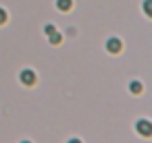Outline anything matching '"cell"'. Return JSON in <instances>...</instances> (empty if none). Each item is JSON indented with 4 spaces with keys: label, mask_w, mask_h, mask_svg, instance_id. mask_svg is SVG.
<instances>
[{
    "label": "cell",
    "mask_w": 152,
    "mask_h": 143,
    "mask_svg": "<svg viewBox=\"0 0 152 143\" xmlns=\"http://www.w3.org/2000/svg\"><path fill=\"white\" fill-rule=\"evenodd\" d=\"M106 48H108V52L117 54V52L121 50V42H119L117 38H110V40H108V44H106Z\"/></svg>",
    "instance_id": "1"
},
{
    "label": "cell",
    "mask_w": 152,
    "mask_h": 143,
    "mask_svg": "<svg viewBox=\"0 0 152 143\" xmlns=\"http://www.w3.org/2000/svg\"><path fill=\"white\" fill-rule=\"evenodd\" d=\"M71 4H73V0H56V6H58L61 11H69Z\"/></svg>",
    "instance_id": "2"
},
{
    "label": "cell",
    "mask_w": 152,
    "mask_h": 143,
    "mask_svg": "<svg viewBox=\"0 0 152 143\" xmlns=\"http://www.w3.org/2000/svg\"><path fill=\"white\" fill-rule=\"evenodd\" d=\"M21 79H23V81H25V83L29 85V83H34V81H36V75H34L31 71H25V73L21 75Z\"/></svg>",
    "instance_id": "3"
},
{
    "label": "cell",
    "mask_w": 152,
    "mask_h": 143,
    "mask_svg": "<svg viewBox=\"0 0 152 143\" xmlns=\"http://www.w3.org/2000/svg\"><path fill=\"white\" fill-rule=\"evenodd\" d=\"M137 126H140V131L144 133V137H148V133H150V124H148V122H140Z\"/></svg>",
    "instance_id": "4"
},
{
    "label": "cell",
    "mask_w": 152,
    "mask_h": 143,
    "mask_svg": "<svg viewBox=\"0 0 152 143\" xmlns=\"http://www.w3.org/2000/svg\"><path fill=\"white\" fill-rule=\"evenodd\" d=\"M48 38H50V42H54V44H58V42H61V35H58L56 31H52V33H50Z\"/></svg>",
    "instance_id": "5"
},
{
    "label": "cell",
    "mask_w": 152,
    "mask_h": 143,
    "mask_svg": "<svg viewBox=\"0 0 152 143\" xmlns=\"http://www.w3.org/2000/svg\"><path fill=\"white\" fill-rule=\"evenodd\" d=\"M7 21V11H2V9H0V25H2Z\"/></svg>",
    "instance_id": "6"
},
{
    "label": "cell",
    "mask_w": 152,
    "mask_h": 143,
    "mask_svg": "<svg viewBox=\"0 0 152 143\" xmlns=\"http://www.w3.org/2000/svg\"><path fill=\"white\" fill-rule=\"evenodd\" d=\"M71 143H79V141H71Z\"/></svg>",
    "instance_id": "7"
}]
</instances>
